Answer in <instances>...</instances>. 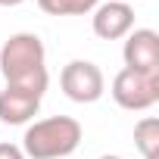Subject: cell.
I'll return each instance as SVG.
<instances>
[{
	"mask_svg": "<svg viewBox=\"0 0 159 159\" xmlns=\"http://www.w3.org/2000/svg\"><path fill=\"white\" fill-rule=\"evenodd\" d=\"M0 72L10 88H25L44 97L50 75H47V50L44 41L31 31L10 34L0 47Z\"/></svg>",
	"mask_w": 159,
	"mask_h": 159,
	"instance_id": "6da1fadb",
	"label": "cell"
},
{
	"mask_svg": "<svg viewBox=\"0 0 159 159\" xmlns=\"http://www.w3.org/2000/svg\"><path fill=\"white\" fill-rule=\"evenodd\" d=\"M81 122L72 116H50L28 125L22 137V153L28 159H62L81 143Z\"/></svg>",
	"mask_w": 159,
	"mask_h": 159,
	"instance_id": "7a4b0ae2",
	"label": "cell"
},
{
	"mask_svg": "<svg viewBox=\"0 0 159 159\" xmlns=\"http://www.w3.org/2000/svg\"><path fill=\"white\" fill-rule=\"evenodd\" d=\"M112 100L122 109H131V112L150 109L153 103H159V72L122 69L112 78Z\"/></svg>",
	"mask_w": 159,
	"mask_h": 159,
	"instance_id": "3957f363",
	"label": "cell"
},
{
	"mask_svg": "<svg viewBox=\"0 0 159 159\" xmlns=\"http://www.w3.org/2000/svg\"><path fill=\"white\" fill-rule=\"evenodd\" d=\"M59 88L75 103H97L103 97V91H106V78H103V72H100L97 62H91V59H72L62 69V75H59Z\"/></svg>",
	"mask_w": 159,
	"mask_h": 159,
	"instance_id": "277c9868",
	"label": "cell"
},
{
	"mask_svg": "<svg viewBox=\"0 0 159 159\" xmlns=\"http://www.w3.org/2000/svg\"><path fill=\"white\" fill-rule=\"evenodd\" d=\"M125 69L134 72H159V34L153 28H131L125 34Z\"/></svg>",
	"mask_w": 159,
	"mask_h": 159,
	"instance_id": "5b68a950",
	"label": "cell"
},
{
	"mask_svg": "<svg viewBox=\"0 0 159 159\" xmlns=\"http://www.w3.org/2000/svg\"><path fill=\"white\" fill-rule=\"evenodd\" d=\"M94 34L103 41H119L134 28V10L125 0H109V3H97L94 16H91Z\"/></svg>",
	"mask_w": 159,
	"mask_h": 159,
	"instance_id": "8992f818",
	"label": "cell"
},
{
	"mask_svg": "<svg viewBox=\"0 0 159 159\" xmlns=\"http://www.w3.org/2000/svg\"><path fill=\"white\" fill-rule=\"evenodd\" d=\"M41 94L25 91V88H3L0 91V122L3 125H25L38 116L41 109Z\"/></svg>",
	"mask_w": 159,
	"mask_h": 159,
	"instance_id": "52a82bcc",
	"label": "cell"
},
{
	"mask_svg": "<svg viewBox=\"0 0 159 159\" xmlns=\"http://www.w3.org/2000/svg\"><path fill=\"white\" fill-rule=\"evenodd\" d=\"M134 143L143 153V159H156V153H159V119H153V116L140 119L134 125Z\"/></svg>",
	"mask_w": 159,
	"mask_h": 159,
	"instance_id": "ba28073f",
	"label": "cell"
},
{
	"mask_svg": "<svg viewBox=\"0 0 159 159\" xmlns=\"http://www.w3.org/2000/svg\"><path fill=\"white\" fill-rule=\"evenodd\" d=\"M100 0H38L47 16H88L97 10Z\"/></svg>",
	"mask_w": 159,
	"mask_h": 159,
	"instance_id": "9c48e42d",
	"label": "cell"
},
{
	"mask_svg": "<svg viewBox=\"0 0 159 159\" xmlns=\"http://www.w3.org/2000/svg\"><path fill=\"white\" fill-rule=\"evenodd\" d=\"M0 159H28V156H25L22 147H16V143H0Z\"/></svg>",
	"mask_w": 159,
	"mask_h": 159,
	"instance_id": "30bf717a",
	"label": "cell"
},
{
	"mask_svg": "<svg viewBox=\"0 0 159 159\" xmlns=\"http://www.w3.org/2000/svg\"><path fill=\"white\" fill-rule=\"evenodd\" d=\"M19 3H25V0H0V7H19Z\"/></svg>",
	"mask_w": 159,
	"mask_h": 159,
	"instance_id": "8fae6325",
	"label": "cell"
},
{
	"mask_svg": "<svg viewBox=\"0 0 159 159\" xmlns=\"http://www.w3.org/2000/svg\"><path fill=\"white\" fill-rule=\"evenodd\" d=\"M100 159H122V156H100Z\"/></svg>",
	"mask_w": 159,
	"mask_h": 159,
	"instance_id": "7c38bea8",
	"label": "cell"
},
{
	"mask_svg": "<svg viewBox=\"0 0 159 159\" xmlns=\"http://www.w3.org/2000/svg\"><path fill=\"white\" fill-rule=\"evenodd\" d=\"M125 3H128V0H125Z\"/></svg>",
	"mask_w": 159,
	"mask_h": 159,
	"instance_id": "4fadbf2b",
	"label": "cell"
}]
</instances>
